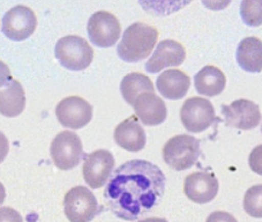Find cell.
<instances>
[{
  "mask_svg": "<svg viewBox=\"0 0 262 222\" xmlns=\"http://www.w3.org/2000/svg\"><path fill=\"white\" fill-rule=\"evenodd\" d=\"M159 38V31L155 27L135 22L124 31L117 53L127 63L143 60L151 53Z\"/></svg>",
  "mask_w": 262,
  "mask_h": 222,
  "instance_id": "2",
  "label": "cell"
},
{
  "mask_svg": "<svg viewBox=\"0 0 262 222\" xmlns=\"http://www.w3.org/2000/svg\"><path fill=\"white\" fill-rule=\"evenodd\" d=\"M115 168V157L107 149H98L84 156L83 177L92 189L105 185Z\"/></svg>",
  "mask_w": 262,
  "mask_h": 222,
  "instance_id": "11",
  "label": "cell"
},
{
  "mask_svg": "<svg viewBox=\"0 0 262 222\" xmlns=\"http://www.w3.org/2000/svg\"><path fill=\"white\" fill-rule=\"evenodd\" d=\"M6 199V190L5 187L0 183V205H3L4 201H5Z\"/></svg>",
  "mask_w": 262,
  "mask_h": 222,
  "instance_id": "29",
  "label": "cell"
},
{
  "mask_svg": "<svg viewBox=\"0 0 262 222\" xmlns=\"http://www.w3.org/2000/svg\"><path fill=\"white\" fill-rule=\"evenodd\" d=\"M261 191L262 187L259 185H254L251 189L247 190L244 198V208L248 213V214L254 217H261L262 211H261Z\"/></svg>",
  "mask_w": 262,
  "mask_h": 222,
  "instance_id": "22",
  "label": "cell"
},
{
  "mask_svg": "<svg viewBox=\"0 0 262 222\" xmlns=\"http://www.w3.org/2000/svg\"><path fill=\"white\" fill-rule=\"evenodd\" d=\"M116 144L128 152H140L146 146V132L138 122L137 116H130L115 129Z\"/></svg>",
  "mask_w": 262,
  "mask_h": 222,
  "instance_id": "16",
  "label": "cell"
},
{
  "mask_svg": "<svg viewBox=\"0 0 262 222\" xmlns=\"http://www.w3.org/2000/svg\"><path fill=\"white\" fill-rule=\"evenodd\" d=\"M12 80V74L10 71V67H8L5 63L0 60V88L6 86L10 81Z\"/></svg>",
  "mask_w": 262,
  "mask_h": 222,
  "instance_id": "26",
  "label": "cell"
},
{
  "mask_svg": "<svg viewBox=\"0 0 262 222\" xmlns=\"http://www.w3.org/2000/svg\"><path fill=\"white\" fill-rule=\"evenodd\" d=\"M206 222H238L236 217L228 212L216 211L207 217Z\"/></svg>",
  "mask_w": 262,
  "mask_h": 222,
  "instance_id": "25",
  "label": "cell"
},
{
  "mask_svg": "<svg viewBox=\"0 0 262 222\" xmlns=\"http://www.w3.org/2000/svg\"><path fill=\"white\" fill-rule=\"evenodd\" d=\"M8 151H10V144H8V139L5 134L0 132V163L5 160Z\"/></svg>",
  "mask_w": 262,
  "mask_h": 222,
  "instance_id": "27",
  "label": "cell"
},
{
  "mask_svg": "<svg viewBox=\"0 0 262 222\" xmlns=\"http://www.w3.org/2000/svg\"><path fill=\"white\" fill-rule=\"evenodd\" d=\"M227 85L225 74L219 67L207 65L194 76V86L199 94L205 96H216L223 92Z\"/></svg>",
  "mask_w": 262,
  "mask_h": 222,
  "instance_id": "19",
  "label": "cell"
},
{
  "mask_svg": "<svg viewBox=\"0 0 262 222\" xmlns=\"http://www.w3.org/2000/svg\"><path fill=\"white\" fill-rule=\"evenodd\" d=\"M191 79L183 71L172 69L164 71L156 80V87L162 96L168 99H180L187 94Z\"/></svg>",
  "mask_w": 262,
  "mask_h": 222,
  "instance_id": "17",
  "label": "cell"
},
{
  "mask_svg": "<svg viewBox=\"0 0 262 222\" xmlns=\"http://www.w3.org/2000/svg\"><path fill=\"white\" fill-rule=\"evenodd\" d=\"M0 222H24V219L14 208L0 207Z\"/></svg>",
  "mask_w": 262,
  "mask_h": 222,
  "instance_id": "24",
  "label": "cell"
},
{
  "mask_svg": "<svg viewBox=\"0 0 262 222\" xmlns=\"http://www.w3.org/2000/svg\"><path fill=\"white\" fill-rule=\"evenodd\" d=\"M242 15L244 22L248 26L261 25V11H256V3L244 2L242 5Z\"/></svg>",
  "mask_w": 262,
  "mask_h": 222,
  "instance_id": "23",
  "label": "cell"
},
{
  "mask_svg": "<svg viewBox=\"0 0 262 222\" xmlns=\"http://www.w3.org/2000/svg\"><path fill=\"white\" fill-rule=\"evenodd\" d=\"M137 222H168V220L163 219V217H147V219L140 220Z\"/></svg>",
  "mask_w": 262,
  "mask_h": 222,
  "instance_id": "28",
  "label": "cell"
},
{
  "mask_svg": "<svg viewBox=\"0 0 262 222\" xmlns=\"http://www.w3.org/2000/svg\"><path fill=\"white\" fill-rule=\"evenodd\" d=\"M52 161L60 170H71L79 166L83 157L80 137L72 131H62L52 140L50 147Z\"/></svg>",
  "mask_w": 262,
  "mask_h": 222,
  "instance_id": "6",
  "label": "cell"
},
{
  "mask_svg": "<svg viewBox=\"0 0 262 222\" xmlns=\"http://www.w3.org/2000/svg\"><path fill=\"white\" fill-rule=\"evenodd\" d=\"M104 201L114 214L135 221L157 206L164 196L165 176L159 166L146 160H130L109 177Z\"/></svg>",
  "mask_w": 262,
  "mask_h": 222,
  "instance_id": "1",
  "label": "cell"
},
{
  "mask_svg": "<svg viewBox=\"0 0 262 222\" xmlns=\"http://www.w3.org/2000/svg\"><path fill=\"white\" fill-rule=\"evenodd\" d=\"M135 115L147 126H156L163 123L168 116V109L163 99L154 93L139 95L133 104Z\"/></svg>",
  "mask_w": 262,
  "mask_h": 222,
  "instance_id": "15",
  "label": "cell"
},
{
  "mask_svg": "<svg viewBox=\"0 0 262 222\" xmlns=\"http://www.w3.org/2000/svg\"><path fill=\"white\" fill-rule=\"evenodd\" d=\"M225 124L239 130H251L260 124L261 112L259 106L250 99H237L229 106L222 107Z\"/></svg>",
  "mask_w": 262,
  "mask_h": 222,
  "instance_id": "12",
  "label": "cell"
},
{
  "mask_svg": "<svg viewBox=\"0 0 262 222\" xmlns=\"http://www.w3.org/2000/svg\"><path fill=\"white\" fill-rule=\"evenodd\" d=\"M201 154L200 140L189 134H179L163 147V160L171 168L182 171L192 168Z\"/></svg>",
  "mask_w": 262,
  "mask_h": 222,
  "instance_id": "3",
  "label": "cell"
},
{
  "mask_svg": "<svg viewBox=\"0 0 262 222\" xmlns=\"http://www.w3.org/2000/svg\"><path fill=\"white\" fill-rule=\"evenodd\" d=\"M186 51L183 44L173 39H164L157 45L152 56L146 63L144 69L148 73H159L166 67H174L182 65Z\"/></svg>",
  "mask_w": 262,
  "mask_h": 222,
  "instance_id": "14",
  "label": "cell"
},
{
  "mask_svg": "<svg viewBox=\"0 0 262 222\" xmlns=\"http://www.w3.org/2000/svg\"><path fill=\"white\" fill-rule=\"evenodd\" d=\"M120 93L129 106H133L135 99L143 93H154V85L147 75L142 73H129L125 75L120 84Z\"/></svg>",
  "mask_w": 262,
  "mask_h": 222,
  "instance_id": "21",
  "label": "cell"
},
{
  "mask_svg": "<svg viewBox=\"0 0 262 222\" xmlns=\"http://www.w3.org/2000/svg\"><path fill=\"white\" fill-rule=\"evenodd\" d=\"M56 116L65 128L79 130L84 128L93 118V107L80 96H69L58 103Z\"/></svg>",
  "mask_w": 262,
  "mask_h": 222,
  "instance_id": "10",
  "label": "cell"
},
{
  "mask_svg": "<svg viewBox=\"0 0 262 222\" xmlns=\"http://www.w3.org/2000/svg\"><path fill=\"white\" fill-rule=\"evenodd\" d=\"M237 62L244 71L259 73L262 70V42L257 37H246L238 45Z\"/></svg>",
  "mask_w": 262,
  "mask_h": 222,
  "instance_id": "20",
  "label": "cell"
},
{
  "mask_svg": "<svg viewBox=\"0 0 262 222\" xmlns=\"http://www.w3.org/2000/svg\"><path fill=\"white\" fill-rule=\"evenodd\" d=\"M214 106L202 97H191L184 102L180 109V119L185 129L192 133L206 131L215 120Z\"/></svg>",
  "mask_w": 262,
  "mask_h": 222,
  "instance_id": "7",
  "label": "cell"
},
{
  "mask_svg": "<svg viewBox=\"0 0 262 222\" xmlns=\"http://www.w3.org/2000/svg\"><path fill=\"white\" fill-rule=\"evenodd\" d=\"M55 56L61 66L71 71H83L94 59V50L84 38L69 35L58 41Z\"/></svg>",
  "mask_w": 262,
  "mask_h": 222,
  "instance_id": "4",
  "label": "cell"
},
{
  "mask_svg": "<svg viewBox=\"0 0 262 222\" xmlns=\"http://www.w3.org/2000/svg\"><path fill=\"white\" fill-rule=\"evenodd\" d=\"M26 108V94L24 87L15 79H12L4 89H0V114L5 117H16Z\"/></svg>",
  "mask_w": 262,
  "mask_h": 222,
  "instance_id": "18",
  "label": "cell"
},
{
  "mask_svg": "<svg viewBox=\"0 0 262 222\" xmlns=\"http://www.w3.org/2000/svg\"><path fill=\"white\" fill-rule=\"evenodd\" d=\"M88 35L92 43L99 48H110L120 37V22L106 11L94 13L88 20Z\"/></svg>",
  "mask_w": 262,
  "mask_h": 222,
  "instance_id": "8",
  "label": "cell"
},
{
  "mask_svg": "<svg viewBox=\"0 0 262 222\" xmlns=\"http://www.w3.org/2000/svg\"><path fill=\"white\" fill-rule=\"evenodd\" d=\"M37 27V19L31 8L17 5L11 8L3 17V33L7 38L16 42L25 41L31 35Z\"/></svg>",
  "mask_w": 262,
  "mask_h": 222,
  "instance_id": "9",
  "label": "cell"
},
{
  "mask_svg": "<svg viewBox=\"0 0 262 222\" xmlns=\"http://www.w3.org/2000/svg\"><path fill=\"white\" fill-rule=\"evenodd\" d=\"M219 180L216 176L206 171H196L185 179L184 192L189 200L196 204H208L219 193Z\"/></svg>",
  "mask_w": 262,
  "mask_h": 222,
  "instance_id": "13",
  "label": "cell"
},
{
  "mask_svg": "<svg viewBox=\"0 0 262 222\" xmlns=\"http://www.w3.org/2000/svg\"><path fill=\"white\" fill-rule=\"evenodd\" d=\"M64 212L71 222H90L99 214L96 197L85 187H74L65 194Z\"/></svg>",
  "mask_w": 262,
  "mask_h": 222,
  "instance_id": "5",
  "label": "cell"
}]
</instances>
